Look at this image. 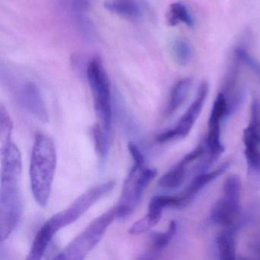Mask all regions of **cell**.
<instances>
[{"label":"cell","instance_id":"cell-2","mask_svg":"<svg viewBox=\"0 0 260 260\" xmlns=\"http://www.w3.org/2000/svg\"><path fill=\"white\" fill-rule=\"evenodd\" d=\"M57 167V153L52 140L39 134L36 136L31 152L29 175L31 191L40 206L49 200Z\"/></svg>","mask_w":260,"mask_h":260},{"label":"cell","instance_id":"cell-22","mask_svg":"<svg viewBox=\"0 0 260 260\" xmlns=\"http://www.w3.org/2000/svg\"><path fill=\"white\" fill-rule=\"evenodd\" d=\"M177 230V224L175 220H172L169 224L168 229L166 232H154L151 234V242L156 250H162L167 247V245L171 241Z\"/></svg>","mask_w":260,"mask_h":260},{"label":"cell","instance_id":"cell-17","mask_svg":"<svg viewBox=\"0 0 260 260\" xmlns=\"http://www.w3.org/2000/svg\"><path fill=\"white\" fill-rule=\"evenodd\" d=\"M109 135H110L104 130L100 123H96L92 127V136L101 170L104 167L109 154Z\"/></svg>","mask_w":260,"mask_h":260},{"label":"cell","instance_id":"cell-12","mask_svg":"<svg viewBox=\"0 0 260 260\" xmlns=\"http://www.w3.org/2000/svg\"><path fill=\"white\" fill-rule=\"evenodd\" d=\"M245 156L248 167L252 171L260 173V135L251 128L243 132Z\"/></svg>","mask_w":260,"mask_h":260},{"label":"cell","instance_id":"cell-6","mask_svg":"<svg viewBox=\"0 0 260 260\" xmlns=\"http://www.w3.org/2000/svg\"><path fill=\"white\" fill-rule=\"evenodd\" d=\"M115 182L109 181L89 188L80 196L69 208L57 213L47 222L57 233L62 228L71 225L78 220L94 204L111 192L115 188Z\"/></svg>","mask_w":260,"mask_h":260},{"label":"cell","instance_id":"cell-8","mask_svg":"<svg viewBox=\"0 0 260 260\" xmlns=\"http://www.w3.org/2000/svg\"><path fill=\"white\" fill-rule=\"evenodd\" d=\"M13 93L18 103L39 121H49L46 106L36 83L28 80H19L13 84Z\"/></svg>","mask_w":260,"mask_h":260},{"label":"cell","instance_id":"cell-13","mask_svg":"<svg viewBox=\"0 0 260 260\" xmlns=\"http://www.w3.org/2000/svg\"><path fill=\"white\" fill-rule=\"evenodd\" d=\"M56 234L57 233L52 229L49 223L46 222L36 236L27 259H41L45 255L51 240Z\"/></svg>","mask_w":260,"mask_h":260},{"label":"cell","instance_id":"cell-11","mask_svg":"<svg viewBox=\"0 0 260 260\" xmlns=\"http://www.w3.org/2000/svg\"><path fill=\"white\" fill-rule=\"evenodd\" d=\"M239 213L240 202L222 196L211 211V219L217 224L229 228L235 223Z\"/></svg>","mask_w":260,"mask_h":260},{"label":"cell","instance_id":"cell-25","mask_svg":"<svg viewBox=\"0 0 260 260\" xmlns=\"http://www.w3.org/2000/svg\"><path fill=\"white\" fill-rule=\"evenodd\" d=\"M236 58L244 63L246 67L249 68L252 72L255 73V75L260 78V63L255 59L252 58L243 48H237L234 51Z\"/></svg>","mask_w":260,"mask_h":260},{"label":"cell","instance_id":"cell-21","mask_svg":"<svg viewBox=\"0 0 260 260\" xmlns=\"http://www.w3.org/2000/svg\"><path fill=\"white\" fill-rule=\"evenodd\" d=\"M171 54L173 60L181 67L189 63L192 57L191 45L182 39H175L171 44Z\"/></svg>","mask_w":260,"mask_h":260},{"label":"cell","instance_id":"cell-20","mask_svg":"<svg viewBox=\"0 0 260 260\" xmlns=\"http://www.w3.org/2000/svg\"><path fill=\"white\" fill-rule=\"evenodd\" d=\"M217 249L220 259L233 260L236 258V243L231 231H223L217 238Z\"/></svg>","mask_w":260,"mask_h":260},{"label":"cell","instance_id":"cell-27","mask_svg":"<svg viewBox=\"0 0 260 260\" xmlns=\"http://www.w3.org/2000/svg\"><path fill=\"white\" fill-rule=\"evenodd\" d=\"M92 0H71L74 5L81 9L87 8L90 5Z\"/></svg>","mask_w":260,"mask_h":260},{"label":"cell","instance_id":"cell-9","mask_svg":"<svg viewBox=\"0 0 260 260\" xmlns=\"http://www.w3.org/2000/svg\"><path fill=\"white\" fill-rule=\"evenodd\" d=\"M182 205H184V202L182 196H155L149 204L147 214L132 224L129 229V234L139 235L147 232L159 223L164 208H180Z\"/></svg>","mask_w":260,"mask_h":260},{"label":"cell","instance_id":"cell-10","mask_svg":"<svg viewBox=\"0 0 260 260\" xmlns=\"http://www.w3.org/2000/svg\"><path fill=\"white\" fill-rule=\"evenodd\" d=\"M104 6L111 13L129 20H140L145 13L142 0H106Z\"/></svg>","mask_w":260,"mask_h":260},{"label":"cell","instance_id":"cell-19","mask_svg":"<svg viewBox=\"0 0 260 260\" xmlns=\"http://www.w3.org/2000/svg\"><path fill=\"white\" fill-rule=\"evenodd\" d=\"M220 121L208 120V133L207 145L211 158H215L223 153L224 148L220 141Z\"/></svg>","mask_w":260,"mask_h":260},{"label":"cell","instance_id":"cell-16","mask_svg":"<svg viewBox=\"0 0 260 260\" xmlns=\"http://www.w3.org/2000/svg\"><path fill=\"white\" fill-rule=\"evenodd\" d=\"M167 20L170 26H176L180 23L185 24L189 28H193L194 25L189 11L182 3H173L169 7Z\"/></svg>","mask_w":260,"mask_h":260},{"label":"cell","instance_id":"cell-1","mask_svg":"<svg viewBox=\"0 0 260 260\" xmlns=\"http://www.w3.org/2000/svg\"><path fill=\"white\" fill-rule=\"evenodd\" d=\"M0 190V238L7 240L17 228L23 213V201L19 182L22 174V156L10 152L1 158Z\"/></svg>","mask_w":260,"mask_h":260},{"label":"cell","instance_id":"cell-26","mask_svg":"<svg viewBox=\"0 0 260 260\" xmlns=\"http://www.w3.org/2000/svg\"><path fill=\"white\" fill-rule=\"evenodd\" d=\"M127 149L132 155L134 162L136 165H145V159L144 155L141 153V150L136 144L134 142H129L127 144Z\"/></svg>","mask_w":260,"mask_h":260},{"label":"cell","instance_id":"cell-3","mask_svg":"<svg viewBox=\"0 0 260 260\" xmlns=\"http://www.w3.org/2000/svg\"><path fill=\"white\" fill-rule=\"evenodd\" d=\"M86 73L100 124L110 135L112 124L110 82L100 57H95L91 59Z\"/></svg>","mask_w":260,"mask_h":260},{"label":"cell","instance_id":"cell-24","mask_svg":"<svg viewBox=\"0 0 260 260\" xmlns=\"http://www.w3.org/2000/svg\"><path fill=\"white\" fill-rule=\"evenodd\" d=\"M241 194V181L237 175H231L225 179L223 185V196L240 202Z\"/></svg>","mask_w":260,"mask_h":260},{"label":"cell","instance_id":"cell-4","mask_svg":"<svg viewBox=\"0 0 260 260\" xmlns=\"http://www.w3.org/2000/svg\"><path fill=\"white\" fill-rule=\"evenodd\" d=\"M116 218V209L111 208L96 217L81 234L55 257V259L82 260L103 239L108 228Z\"/></svg>","mask_w":260,"mask_h":260},{"label":"cell","instance_id":"cell-18","mask_svg":"<svg viewBox=\"0 0 260 260\" xmlns=\"http://www.w3.org/2000/svg\"><path fill=\"white\" fill-rule=\"evenodd\" d=\"M188 165L182 159L159 179V186L164 188H175L179 187L185 179V171Z\"/></svg>","mask_w":260,"mask_h":260},{"label":"cell","instance_id":"cell-7","mask_svg":"<svg viewBox=\"0 0 260 260\" xmlns=\"http://www.w3.org/2000/svg\"><path fill=\"white\" fill-rule=\"evenodd\" d=\"M209 86L207 82L203 81L198 89L196 99L191 106L187 109L174 128L162 132L156 137L158 143H166L173 140L184 138L191 132L193 125L200 115L203 109L205 100L208 96Z\"/></svg>","mask_w":260,"mask_h":260},{"label":"cell","instance_id":"cell-15","mask_svg":"<svg viewBox=\"0 0 260 260\" xmlns=\"http://www.w3.org/2000/svg\"><path fill=\"white\" fill-rule=\"evenodd\" d=\"M229 162H225L223 165L216 169L215 170H213V171L209 172V173L199 175L197 177L194 178L193 181H191L190 185H188L185 194L181 196H182V199H183L184 205H185L186 202H188L194 194H196L198 191H200L205 185H208V183L214 180L216 178L220 176L222 173H224L226 169L229 167Z\"/></svg>","mask_w":260,"mask_h":260},{"label":"cell","instance_id":"cell-5","mask_svg":"<svg viewBox=\"0 0 260 260\" xmlns=\"http://www.w3.org/2000/svg\"><path fill=\"white\" fill-rule=\"evenodd\" d=\"M157 174L155 169L147 168L145 165L134 164L124 180L121 198L116 209V218H128L139 205L144 190Z\"/></svg>","mask_w":260,"mask_h":260},{"label":"cell","instance_id":"cell-14","mask_svg":"<svg viewBox=\"0 0 260 260\" xmlns=\"http://www.w3.org/2000/svg\"><path fill=\"white\" fill-rule=\"evenodd\" d=\"M192 85V79L185 77L178 81L173 86L167 105L166 115H171L185 103Z\"/></svg>","mask_w":260,"mask_h":260},{"label":"cell","instance_id":"cell-23","mask_svg":"<svg viewBox=\"0 0 260 260\" xmlns=\"http://www.w3.org/2000/svg\"><path fill=\"white\" fill-rule=\"evenodd\" d=\"M13 122L10 115L3 105L0 106V143L1 146L11 142Z\"/></svg>","mask_w":260,"mask_h":260}]
</instances>
